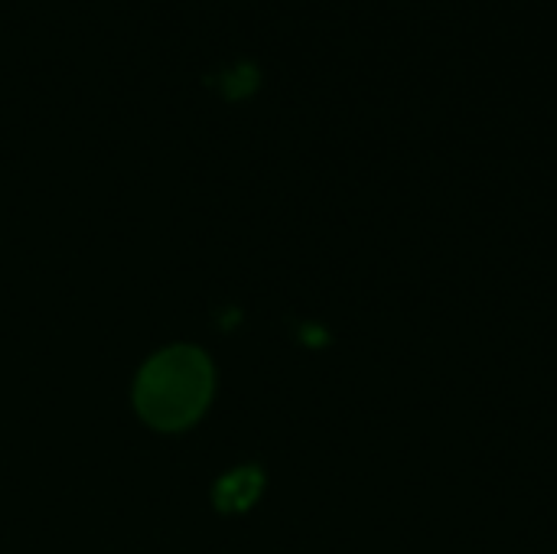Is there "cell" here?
<instances>
[{
  "mask_svg": "<svg viewBox=\"0 0 557 554\" xmlns=\"http://www.w3.org/2000/svg\"><path fill=\"white\" fill-rule=\"evenodd\" d=\"M215 362L202 346L170 343L140 362L131 382V408L144 428L183 434L206 418L215 402Z\"/></svg>",
  "mask_w": 557,
  "mask_h": 554,
  "instance_id": "1",
  "label": "cell"
}]
</instances>
